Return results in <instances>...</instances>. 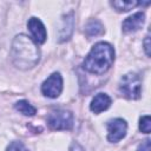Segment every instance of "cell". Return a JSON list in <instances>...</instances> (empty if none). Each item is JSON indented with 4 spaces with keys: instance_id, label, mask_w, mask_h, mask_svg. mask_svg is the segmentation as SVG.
<instances>
[{
    "instance_id": "cell-1",
    "label": "cell",
    "mask_w": 151,
    "mask_h": 151,
    "mask_svg": "<svg viewBox=\"0 0 151 151\" xmlns=\"http://www.w3.org/2000/svg\"><path fill=\"white\" fill-rule=\"evenodd\" d=\"M11 57L18 68L28 70L39 63L40 52L33 39L25 34H19L13 39Z\"/></svg>"
},
{
    "instance_id": "cell-2",
    "label": "cell",
    "mask_w": 151,
    "mask_h": 151,
    "mask_svg": "<svg viewBox=\"0 0 151 151\" xmlns=\"http://www.w3.org/2000/svg\"><path fill=\"white\" fill-rule=\"evenodd\" d=\"M114 50L109 42H97L85 58L83 68L90 73L104 74L113 64Z\"/></svg>"
},
{
    "instance_id": "cell-3",
    "label": "cell",
    "mask_w": 151,
    "mask_h": 151,
    "mask_svg": "<svg viewBox=\"0 0 151 151\" xmlns=\"http://www.w3.org/2000/svg\"><path fill=\"white\" fill-rule=\"evenodd\" d=\"M120 93L127 99H138L142 93V80L137 73H126L119 83Z\"/></svg>"
},
{
    "instance_id": "cell-4",
    "label": "cell",
    "mask_w": 151,
    "mask_h": 151,
    "mask_svg": "<svg viewBox=\"0 0 151 151\" xmlns=\"http://www.w3.org/2000/svg\"><path fill=\"white\" fill-rule=\"evenodd\" d=\"M47 125L52 130H71L73 126V114L66 110L52 111L47 116Z\"/></svg>"
},
{
    "instance_id": "cell-5",
    "label": "cell",
    "mask_w": 151,
    "mask_h": 151,
    "mask_svg": "<svg viewBox=\"0 0 151 151\" xmlns=\"http://www.w3.org/2000/svg\"><path fill=\"white\" fill-rule=\"evenodd\" d=\"M63 91V78L60 73H52L41 85V92L45 97L57 98Z\"/></svg>"
},
{
    "instance_id": "cell-6",
    "label": "cell",
    "mask_w": 151,
    "mask_h": 151,
    "mask_svg": "<svg viewBox=\"0 0 151 151\" xmlns=\"http://www.w3.org/2000/svg\"><path fill=\"white\" fill-rule=\"evenodd\" d=\"M127 124L122 118L111 119L107 122V139L111 143H117L123 139L126 134Z\"/></svg>"
},
{
    "instance_id": "cell-7",
    "label": "cell",
    "mask_w": 151,
    "mask_h": 151,
    "mask_svg": "<svg viewBox=\"0 0 151 151\" xmlns=\"http://www.w3.org/2000/svg\"><path fill=\"white\" fill-rule=\"evenodd\" d=\"M27 27H28L31 35H32L35 44H44L46 41V38H47L46 28H45V26L40 19L32 17L27 21Z\"/></svg>"
},
{
    "instance_id": "cell-8",
    "label": "cell",
    "mask_w": 151,
    "mask_h": 151,
    "mask_svg": "<svg viewBox=\"0 0 151 151\" xmlns=\"http://www.w3.org/2000/svg\"><path fill=\"white\" fill-rule=\"evenodd\" d=\"M73 28H74V17H73V12H70L68 14L63 17L61 26L58 32V41L63 42L68 40L73 33Z\"/></svg>"
},
{
    "instance_id": "cell-9",
    "label": "cell",
    "mask_w": 151,
    "mask_h": 151,
    "mask_svg": "<svg viewBox=\"0 0 151 151\" xmlns=\"http://www.w3.org/2000/svg\"><path fill=\"white\" fill-rule=\"evenodd\" d=\"M145 21V14L143 12H138V13H134L133 15L126 18L124 21H123V31L125 33H132V32H136L138 31L143 24Z\"/></svg>"
},
{
    "instance_id": "cell-10",
    "label": "cell",
    "mask_w": 151,
    "mask_h": 151,
    "mask_svg": "<svg viewBox=\"0 0 151 151\" xmlns=\"http://www.w3.org/2000/svg\"><path fill=\"white\" fill-rule=\"evenodd\" d=\"M111 103H112V100L106 93H98L92 99V101L90 104V109L94 113H100V112L107 110L110 107Z\"/></svg>"
},
{
    "instance_id": "cell-11",
    "label": "cell",
    "mask_w": 151,
    "mask_h": 151,
    "mask_svg": "<svg viewBox=\"0 0 151 151\" xmlns=\"http://www.w3.org/2000/svg\"><path fill=\"white\" fill-rule=\"evenodd\" d=\"M85 33L87 37H97V35H100L104 33V26L101 25L100 21L96 20V19H92L90 20L86 26H85Z\"/></svg>"
},
{
    "instance_id": "cell-12",
    "label": "cell",
    "mask_w": 151,
    "mask_h": 151,
    "mask_svg": "<svg viewBox=\"0 0 151 151\" xmlns=\"http://www.w3.org/2000/svg\"><path fill=\"white\" fill-rule=\"evenodd\" d=\"M14 107L17 111L22 113L24 116H34L37 113V110L34 106H32L27 100H19L14 104Z\"/></svg>"
},
{
    "instance_id": "cell-13",
    "label": "cell",
    "mask_w": 151,
    "mask_h": 151,
    "mask_svg": "<svg viewBox=\"0 0 151 151\" xmlns=\"http://www.w3.org/2000/svg\"><path fill=\"white\" fill-rule=\"evenodd\" d=\"M110 4L118 12H129L130 9H132L133 7H136L138 5V1H134V0H132V1H122V0H119V1H111Z\"/></svg>"
},
{
    "instance_id": "cell-14",
    "label": "cell",
    "mask_w": 151,
    "mask_h": 151,
    "mask_svg": "<svg viewBox=\"0 0 151 151\" xmlns=\"http://www.w3.org/2000/svg\"><path fill=\"white\" fill-rule=\"evenodd\" d=\"M139 130L144 133H150V131H151V118H150V116H143L139 119Z\"/></svg>"
},
{
    "instance_id": "cell-15",
    "label": "cell",
    "mask_w": 151,
    "mask_h": 151,
    "mask_svg": "<svg viewBox=\"0 0 151 151\" xmlns=\"http://www.w3.org/2000/svg\"><path fill=\"white\" fill-rule=\"evenodd\" d=\"M6 151H28V150L26 149V146L21 142H12L7 146Z\"/></svg>"
},
{
    "instance_id": "cell-16",
    "label": "cell",
    "mask_w": 151,
    "mask_h": 151,
    "mask_svg": "<svg viewBox=\"0 0 151 151\" xmlns=\"http://www.w3.org/2000/svg\"><path fill=\"white\" fill-rule=\"evenodd\" d=\"M137 151H150V139H145L144 142H142Z\"/></svg>"
},
{
    "instance_id": "cell-17",
    "label": "cell",
    "mask_w": 151,
    "mask_h": 151,
    "mask_svg": "<svg viewBox=\"0 0 151 151\" xmlns=\"http://www.w3.org/2000/svg\"><path fill=\"white\" fill-rule=\"evenodd\" d=\"M144 51L146 53L147 57H150L151 52H150V35H146L145 37V40H144Z\"/></svg>"
},
{
    "instance_id": "cell-18",
    "label": "cell",
    "mask_w": 151,
    "mask_h": 151,
    "mask_svg": "<svg viewBox=\"0 0 151 151\" xmlns=\"http://www.w3.org/2000/svg\"><path fill=\"white\" fill-rule=\"evenodd\" d=\"M70 151H84V149L81 147V145L80 144H78V143H72V145H71V147H70Z\"/></svg>"
}]
</instances>
